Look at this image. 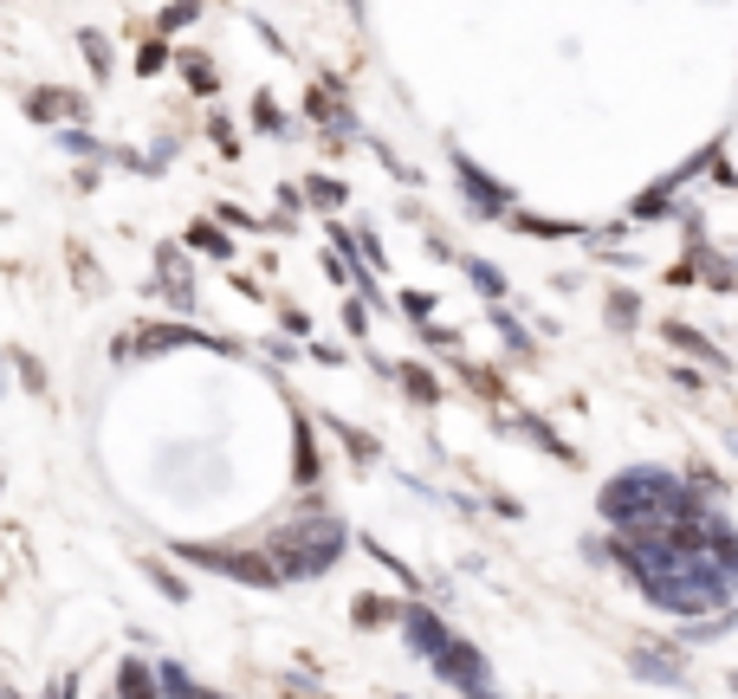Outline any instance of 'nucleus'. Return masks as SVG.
<instances>
[{
  "instance_id": "f257e3e1",
  "label": "nucleus",
  "mask_w": 738,
  "mask_h": 699,
  "mask_svg": "<svg viewBox=\"0 0 738 699\" xmlns=\"http://www.w3.org/2000/svg\"><path fill=\"white\" fill-rule=\"evenodd\" d=\"M337 551H344V525H337V518L286 525V531L273 538V563H279V576H318V570H331Z\"/></svg>"
},
{
  "instance_id": "f03ea898",
  "label": "nucleus",
  "mask_w": 738,
  "mask_h": 699,
  "mask_svg": "<svg viewBox=\"0 0 738 699\" xmlns=\"http://www.w3.org/2000/svg\"><path fill=\"white\" fill-rule=\"evenodd\" d=\"M435 674H441V680H453L466 699H499V694H493L486 661H480V648H473V641H460V634H453L441 654H435Z\"/></svg>"
},
{
  "instance_id": "7ed1b4c3",
  "label": "nucleus",
  "mask_w": 738,
  "mask_h": 699,
  "mask_svg": "<svg viewBox=\"0 0 738 699\" xmlns=\"http://www.w3.org/2000/svg\"><path fill=\"white\" fill-rule=\"evenodd\" d=\"M182 558L208 563V570H221V576H240V583H253V589H279V563L253 558V551H182Z\"/></svg>"
},
{
  "instance_id": "20e7f679",
  "label": "nucleus",
  "mask_w": 738,
  "mask_h": 699,
  "mask_svg": "<svg viewBox=\"0 0 738 699\" xmlns=\"http://www.w3.org/2000/svg\"><path fill=\"white\" fill-rule=\"evenodd\" d=\"M402 629H408V648H415L422 661H435L447 641H453V629H447L441 616H428L422 603H415V609H402Z\"/></svg>"
},
{
  "instance_id": "39448f33",
  "label": "nucleus",
  "mask_w": 738,
  "mask_h": 699,
  "mask_svg": "<svg viewBox=\"0 0 738 699\" xmlns=\"http://www.w3.org/2000/svg\"><path fill=\"white\" fill-rule=\"evenodd\" d=\"M117 699H162V694H155V674H149L143 661H124V674H117Z\"/></svg>"
},
{
  "instance_id": "423d86ee",
  "label": "nucleus",
  "mask_w": 738,
  "mask_h": 699,
  "mask_svg": "<svg viewBox=\"0 0 738 699\" xmlns=\"http://www.w3.org/2000/svg\"><path fill=\"white\" fill-rule=\"evenodd\" d=\"M466 202H473L480 214H499V208H506V188H499V182H486L480 169H466Z\"/></svg>"
},
{
  "instance_id": "0eeeda50",
  "label": "nucleus",
  "mask_w": 738,
  "mask_h": 699,
  "mask_svg": "<svg viewBox=\"0 0 738 699\" xmlns=\"http://www.w3.org/2000/svg\"><path fill=\"white\" fill-rule=\"evenodd\" d=\"M26 111L33 117H78V98H66V91H33Z\"/></svg>"
},
{
  "instance_id": "6e6552de",
  "label": "nucleus",
  "mask_w": 738,
  "mask_h": 699,
  "mask_svg": "<svg viewBox=\"0 0 738 699\" xmlns=\"http://www.w3.org/2000/svg\"><path fill=\"white\" fill-rule=\"evenodd\" d=\"M635 674H648V680H667V687L680 680V667H673L667 654H635Z\"/></svg>"
},
{
  "instance_id": "1a4fd4ad",
  "label": "nucleus",
  "mask_w": 738,
  "mask_h": 699,
  "mask_svg": "<svg viewBox=\"0 0 738 699\" xmlns=\"http://www.w3.org/2000/svg\"><path fill=\"white\" fill-rule=\"evenodd\" d=\"M466 273H473V285H480L486 298H499V291H506V279H499V266H486V260H473Z\"/></svg>"
},
{
  "instance_id": "9d476101",
  "label": "nucleus",
  "mask_w": 738,
  "mask_h": 699,
  "mask_svg": "<svg viewBox=\"0 0 738 699\" xmlns=\"http://www.w3.org/2000/svg\"><path fill=\"white\" fill-rule=\"evenodd\" d=\"M402 376H408V389H415V396H422V402H435V396H441V389H435V376H428V369H415V363H408V369H402Z\"/></svg>"
},
{
  "instance_id": "9b49d317",
  "label": "nucleus",
  "mask_w": 738,
  "mask_h": 699,
  "mask_svg": "<svg viewBox=\"0 0 738 699\" xmlns=\"http://www.w3.org/2000/svg\"><path fill=\"white\" fill-rule=\"evenodd\" d=\"M357 622H364V629H376V622H389V603H376V596H364V603H357Z\"/></svg>"
},
{
  "instance_id": "f8f14e48",
  "label": "nucleus",
  "mask_w": 738,
  "mask_h": 699,
  "mask_svg": "<svg viewBox=\"0 0 738 699\" xmlns=\"http://www.w3.org/2000/svg\"><path fill=\"white\" fill-rule=\"evenodd\" d=\"M195 7H201V0H175V7L162 13V33H175V26H188V13H195Z\"/></svg>"
},
{
  "instance_id": "ddd939ff",
  "label": "nucleus",
  "mask_w": 738,
  "mask_h": 699,
  "mask_svg": "<svg viewBox=\"0 0 738 699\" xmlns=\"http://www.w3.org/2000/svg\"><path fill=\"white\" fill-rule=\"evenodd\" d=\"M609 318H615V324H635V298H629V291H615V298H609Z\"/></svg>"
},
{
  "instance_id": "4468645a",
  "label": "nucleus",
  "mask_w": 738,
  "mask_h": 699,
  "mask_svg": "<svg viewBox=\"0 0 738 699\" xmlns=\"http://www.w3.org/2000/svg\"><path fill=\"white\" fill-rule=\"evenodd\" d=\"M188 84H195V91H215V71H208V59H188Z\"/></svg>"
},
{
  "instance_id": "2eb2a0df",
  "label": "nucleus",
  "mask_w": 738,
  "mask_h": 699,
  "mask_svg": "<svg viewBox=\"0 0 738 699\" xmlns=\"http://www.w3.org/2000/svg\"><path fill=\"white\" fill-rule=\"evenodd\" d=\"M195 247H201V253H227V240L215 233V227H195Z\"/></svg>"
},
{
  "instance_id": "dca6fc26",
  "label": "nucleus",
  "mask_w": 738,
  "mask_h": 699,
  "mask_svg": "<svg viewBox=\"0 0 738 699\" xmlns=\"http://www.w3.org/2000/svg\"><path fill=\"white\" fill-rule=\"evenodd\" d=\"M84 59H91V66L104 71V59H111V53H104V39H97V33H84Z\"/></svg>"
},
{
  "instance_id": "f3484780",
  "label": "nucleus",
  "mask_w": 738,
  "mask_h": 699,
  "mask_svg": "<svg viewBox=\"0 0 738 699\" xmlns=\"http://www.w3.org/2000/svg\"><path fill=\"white\" fill-rule=\"evenodd\" d=\"M59 142H66V149H78V156H91V149H97V142L84 137V130H66V137H59Z\"/></svg>"
},
{
  "instance_id": "a211bd4d",
  "label": "nucleus",
  "mask_w": 738,
  "mask_h": 699,
  "mask_svg": "<svg viewBox=\"0 0 738 699\" xmlns=\"http://www.w3.org/2000/svg\"><path fill=\"white\" fill-rule=\"evenodd\" d=\"M733 687H738V680H733Z\"/></svg>"
}]
</instances>
